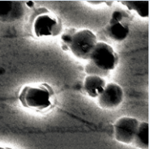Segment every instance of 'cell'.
<instances>
[{"label": "cell", "mask_w": 150, "mask_h": 149, "mask_svg": "<svg viewBox=\"0 0 150 149\" xmlns=\"http://www.w3.org/2000/svg\"><path fill=\"white\" fill-rule=\"evenodd\" d=\"M54 91L46 83L25 85L19 94L18 100L23 107L30 109L42 111L53 105Z\"/></svg>", "instance_id": "obj_1"}, {"label": "cell", "mask_w": 150, "mask_h": 149, "mask_svg": "<svg viewBox=\"0 0 150 149\" xmlns=\"http://www.w3.org/2000/svg\"><path fill=\"white\" fill-rule=\"evenodd\" d=\"M97 43V37L92 31L81 29L74 34L68 49L78 59L89 60Z\"/></svg>", "instance_id": "obj_2"}, {"label": "cell", "mask_w": 150, "mask_h": 149, "mask_svg": "<svg viewBox=\"0 0 150 149\" xmlns=\"http://www.w3.org/2000/svg\"><path fill=\"white\" fill-rule=\"evenodd\" d=\"M89 61L101 71L109 73L116 68L120 58L110 45L102 41H98Z\"/></svg>", "instance_id": "obj_3"}, {"label": "cell", "mask_w": 150, "mask_h": 149, "mask_svg": "<svg viewBox=\"0 0 150 149\" xmlns=\"http://www.w3.org/2000/svg\"><path fill=\"white\" fill-rule=\"evenodd\" d=\"M33 30L38 37H56L62 32V23L56 14L49 12L41 13L35 19Z\"/></svg>", "instance_id": "obj_4"}, {"label": "cell", "mask_w": 150, "mask_h": 149, "mask_svg": "<svg viewBox=\"0 0 150 149\" xmlns=\"http://www.w3.org/2000/svg\"><path fill=\"white\" fill-rule=\"evenodd\" d=\"M140 121L134 117L123 116L113 125V135L117 142L131 145L137 133Z\"/></svg>", "instance_id": "obj_5"}, {"label": "cell", "mask_w": 150, "mask_h": 149, "mask_svg": "<svg viewBox=\"0 0 150 149\" xmlns=\"http://www.w3.org/2000/svg\"><path fill=\"white\" fill-rule=\"evenodd\" d=\"M98 99L100 107L106 109H113L122 103L124 92L119 84L110 83L106 85L104 92Z\"/></svg>", "instance_id": "obj_6"}, {"label": "cell", "mask_w": 150, "mask_h": 149, "mask_svg": "<svg viewBox=\"0 0 150 149\" xmlns=\"http://www.w3.org/2000/svg\"><path fill=\"white\" fill-rule=\"evenodd\" d=\"M105 80L103 77L93 75L86 76L83 83V88L86 93L92 98H98L105 88Z\"/></svg>", "instance_id": "obj_7"}, {"label": "cell", "mask_w": 150, "mask_h": 149, "mask_svg": "<svg viewBox=\"0 0 150 149\" xmlns=\"http://www.w3.org/2000/svg\"><path fill=\"white\" fill-rule=\"evenodd\" d=\"M130 29L125 22L110 20L105 28V34L110 39L116 41H122L128 37Z\"/></svg>", "instance_id": "obj_8"}, {"label": "cell", "mask_w": 150, "mask_h": 149, "mask_svg": "<svg viewBox=\"0 0 150 149\" xmlns=\"http://www.w3.org/2000/svg\"><path fill=\"white\" fill-rule=\"evenodd\" d=\"M22 8L15 2H0V20L13 21L22 15Z\"/></svg>", "instance_id": "obj_9"}, {"label": "cell", "mask_w": 150, "mask_h": 149, "mask_svg": "<svg viewBox=\"0 0 150 149\" xmlns=\"http://www.w3.org/2000/svg\"><path fill=\"white\" fill-rule=\"evenodd\" d=\"M149 123L146 121H140L138 129L134 136L131 145L138 149H149Z\"/></svg>", "instance_id": "obj_10"}, {"label": "cell", "mask_w": 150, "mask_h": 149, "mask_svg": "<svg viewBox=\"0 0 150 149\" xmlns=\"http://www.w3.org/2000/svg\"><path fill=\"white\" fill-rule=\"evenodd\" d=\"M122 4L130 11H134L143 18L149 17V1H122Z\"/></svg>", "instance_id": "obj_11"}, {"label": "cell", "mask_w": 150, "mask_h": 149, "mask_svg": "<svg viewBox=\"0 0 150 149\" xmlns=\"http://www.w3.org/2000/svg\"><path fill=\"white\" fill-rule=\"evenodd\" d=\"M85 72L88 75H93V76H98L103 77L104 76H107L108 74V72L103 71L95 66L92 62L89 61L85 67Z\"/></svg>", "instance_id": "obj_12"}, {"label": "cell", "mask_w": 150, "mask_h": 149, "mask_svg": "<svg viewBox=\"0 0 150 149\" xmlns=\"http://www.w3.org/2000/svg\"><path fill=\"white\" fill-rule=\"evenodd\" d=\"M77 31L75 30L74 29H68L65 31L64 33H62L61 35V41L62 43V45L63 46L67 47L68 48V46L70 44L71 41L72 39V37H73L74 34Z\"/></svg>", "instance_id": "obj_13"}, {"label": "cell", "mask_w": 150, "mask_h": 149, "mask_svg": "<svg viewBox=\"0 0 150 149\" xmlns=\"http://www.w3.org/2000/svg\"><path fill=\"white\" fill-rule=\"evenodd\" d=\"M127 17H128V15L125 11L122 10H116L112 12L110 20L116 21V22H125Z\"/></svg>", "instance_id": "obj_14"}, {"label": "cell", "mask_w": 150, "mask_h": 149, "mask_svg": "<svg viewBox=\"0 0 150 149\" xmlns=\"http://www.w3.org/2000/svg\"><path fill=\"white\" fill-rule=\"evenodd\" d=\"M26 5H27L28 7H33V5H34V2L33 1H29V2H26Z\"/></svg>", "instance_id": "obj_15"}, {"label": "cell", "mask_w": 150, "mask_h": 149, "mask_svg": "<svg viewBox=\"0 0 150 149\" xmlns=\"http://www.w3.org/2000/svg\"><path fill=\"white\" fill-rule=\"evenodd\" d=\"M0 149H7V148H5V147H2V146H0Z\"/></svg>", "instance_id": "obj_16"}, {"label": "cell", "mask_w": 150, "mask_h": 149, "mask_svg": "<svg viewBox=\"0 0 150 149\" xmlns=\"http://www.w3.org/2000/svg\"><path fill=\"white\" fill-rule=\"evenodd\" d=\"M7 149H11V148H7Z\"/></svg>", "instance_id": "obj_17"}]
</instances>
